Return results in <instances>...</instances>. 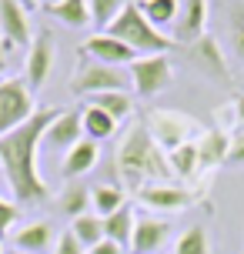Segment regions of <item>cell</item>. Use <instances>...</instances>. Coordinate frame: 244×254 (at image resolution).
Returning <instances> with one entry per match:
<instances>
[{"label": "cell", "mask_w": 244, "mask_h": 254, "mask_svg": "<svg viewBox=\"0 0 244 254\" xmlns=\"http://www.w3.org/2000/svg\"><path fill=\"white\" fill-rule=\"evenodd\" d=\"M57 117H61V107H54V104L37 107V114L30 117L27 124H20L17 130L0 137V171H3V178L10 184L17 204L47 201V184L40 181L34 157H37V147L44 140V134H47V127Z\"/></svg>", "instance_id": "obj_1"}, {"label": "cell", "mask_w": 244, "mask_h": 254, "mask_svg": "<svg viewBox=\"0 0 244 254\" xmlns=\"http://www.w3.org/2000/svg\"><path fill=\"white\" fill-rule=\"evenodd\" d=\"M117 171L137 190L144 184H167V178L174 174L167 164V154L154 144L151 130L144 124H134L124 134V140L117 144Z\"/></svg>", "instance_id": "obj_2"}, {"label": "cell", "mask_w": 244, "mask_h": 254, "mask_svg": "<svg viewBox=\"0 0 244 254\" xmlns=\"http://www.w3.org/2000/svg\"><path fill=\"white\" fill-rule=\"evenodd\" d=\"M104 34H111V37L117 40H124L134 54H167V51H174V47H181L174 37H167V34H161L157 27L147 24V17L141 13V7L134 3V0H127L124 3V10L117 13V20Z\"/></svg>", "instance_id": "obj_3"}, {"label": "cell", "mask_w": 244, "mask_h": 254, "mask_svg": "<svg viewBox=\"0 0 244 254\" xmlns=\"http://www.w3.org/2000/svg\"><path fill=\"white\" fill-rule=\"evenodd\" d=\"M37 114L34 107V90L27 87V80L13 77V80H0V137L17 130Z\"/></svg>", "instance_id": "obj_4"}, {"label": "cell", "mask_w": 244, "mask_h": 254, "mask_svg": "<svg viewBox=\"0 0 244 254\" xmlns=\"http://www.w3.org/2000/svg\"><path fill=\"white\" fill-rule=\"evenodd\" d=\"M130 84L141 97H157L161 90L171 87L174 80V70H171V61L164 54H151V57H137V61L127 67Z\"/></svg>", "instance_id": "obj_5"}, {"label": "cell", "mask_w": 244, "mask_h": 254, "mask_svg": "<svg viewBox=\"0 0 244 254\" xmlns=\"http://www.w3.org/2000/svg\"><path fill=\"white\" fill-rule=\"evenodd\" d=\"M127 84H130V74H124L121 67H107V64L87 61L77 70V77L70 80V90L94 97V94H107V90H127Z\"/></svg>", "instance_id": "obj_6"}, {"label": "cell", "mask_w": 244, "mask_h": 254, "mask_svg": "<svg viewBox=\"0 0 244 254\" xmlns=\"http://www.w3.org/2000/svg\"><path fill=\"white\" fill-rule=\"evenodd\" d=\"M151 137L161 151H178L181 144H191V134H197V124H194L191 117L178 114V111H157L151 114Z\"/></svg>", "instance_id": "obj_7"}, {"label": "cell", "mask_w": 244, "mask_h": 254, "mask_svg": "<svg viewBox=\"0 0 244 254\" xmlns=\"http://www.w3.org/2000/svg\"><path fill=\"white\" fill-rule=\"evenodd\" d=\"M54 70V34L51 30H40L37 37L30 40V54H27V87L37 90L47 84V77Z\"/></svg>", "instance_id": "obj_8"}, {"label": "cell", "mask_w": 244, "mask_h": 254, "mask_svg": "<svg viewBox=\"0 0 244 254\" xmlns=\"http://www.w3.org/2000/svg\"><path fill=\"white\" fill-rule=\"evenodd\" d=\"M80 51L87 54L90 61L107 64V67H130V64L137 61V54L130 51L124 40L111 37V34H94V37H87Z\"/></svg>", "instance_id": "obj_9"}, {"label": "cell", "mask_w": 244, "mask_h": 254, "mask_svg": "<svg viewBox=\"0 0 244 254\" xmlns=\"http://www.w3.org/2000/svg\"><path fill=\"white\" fill-rule=\"evenodd\" d=\"M77 140H84V124H80V111H61V117L47 127V134L40 140L44 151H70Z\"/></svg>", "instance_id": "obj_10"}, {"label": "cell", "mask_w": 244, "mask_h": 254, "mask_svg": "<svg viewBox=\"0 0 244 254\" xmlns=\"http://www.w3.org/2000/svg\"><path fill=\"white\" fill-rule=\"evenodd\" d=\"M0 30H3V51L10 47H27L30 44V24H27V13L17 0H0Z\"/></svg>", "instance_id": "obj_11"}, {"label": "cell", "mask_w": 244, "mask_h": 254, "mask_svg": "<svg viewBox=\"0 0 244 254\" xmlns=\"http://www.w3.org/2000/svg\"><path fill=\"white\" fill-rule=\"evenodd\" d=\"M137 201L154 207V211H181V207L194 204V194L187 188H178V184L167 181V184H144L137 190Z\"/></svg>", "instance_id": "obj_12"}, {"label": "cell", "mask_w": 244, "mask_h": 254, "mask_svg": "<svg viewBox=\"0 0 244 254\" xmlns=\"http://www.w3.org/2000/svg\"><path fill=\"white\" fill-rule=\"evenodd\" d=\"M207 24V0H181L178 27H174V40L178 44H194L204 37Z\"/></svg>", "instance_id": "obj_13"}, {"label": "cell", "mask_w": 244, "mask_h": 254, "mask_svg": "<svg viewBox=\"0 0 244 254\" xmlns=\"http://www.w3.org/2000/svg\"><path fill=\"white\" fill-rule=\"evenodd\" d=\"M167 234H171V228H167L164 221L141 217V221L134 224V234H130V254H157L164 248Z\"/></svg>", "instance_id": "obj_14"}, {"label": "cell", "mask_w": 244, "mask_h": 254, "mask_svg": "<svg viewBox=\"0 0 244 254\" xmlns=\"http://www.w3.org/2000/svg\"><path fill=\"white\" fill-rule=\"evenodd\" d=\"M51 244H57V234H54V224H47V221H34L13 234V251L24 254H44Z\"/></svg>", "instance_id": "obj_15"}, {"label": "cell", "mask_w": 244, "mask_h": 254, "mask_svg": "<svg viewBox=\"0 0 244 254\" xmlns=\"http://www.w3.org/2000/svg\"><path fill=\"white\" fill-rule=\"evenodd\" d=\"M97 157H101V151H97V144L94 140H77L70 151L64 154V164H61V178L64 181H74L80 178V174H87L90 167L97 164Z\"/></svg>", "instance_id": "obj_16"}, {"label": "cell", "mask_w": 244, "mask_h": 254, "mask_svg": "<svg viewBox=\"0 0 244 254\" xmlns=\"http://www.w3.org/2000/svg\"><path fill=\"white\" fill-rule=\"evenodd\" d=\"M228 151H231V137L224 130H201V137H197V161H201V167L224 164Z\"/></svg>", "instance_id": "obj_17"}, {"label": "cell", "mask_w": 244, "mask_h": 254, "mask_svg": "<svg viewBox=\"0 0 244 254\" xmlns=\"http://www.w3.org/2000/svg\"><path fill=\"white\" fill-rule=\"evenodd\" d=\"M191 57H194V64H197L201 70H207V74H214V77H228V64H224V54H221V47H218L214 37L204 34L201 40H194Z\"/></svg>", "instance_id": "obj_18"}, {"label": "cell", "mask_w": 244, "mask_h": 254, "mask_svg": "<svg viewBox=\"0 0 244 254\" xmlns=\"http://www.w3.org/2000/svg\"><path fill=\"white\" fill-rule=\"evenodd\" d=\"M80 124H84V137L94 140V144H97V140H107L117 130L114 117L107 114V111H101V107H90V104L80 111Z\"/></svg>", "instance_id": "obj_19"}, {"label": "cell", "mask_w": 244, "mask_h": 254, "mask_svg": "<svg viewBox=\"0 0 244 254\" xmlns=\"http://www.w3.org/2000/svg\"><path fill=\"white\" fill-rule=\"evenodd\" d=\"M44 10L51 13L54 20L67 24V27H87L90 24L87 0H54V3H47V7H44Z\"/></svg>", "instance_id": "obj_20"}, {"label": "cell", "mask_w": 244, "mask_h": 254, "mask_svg": "<svg viewBox=\"0 0 244 254\" xmlns=\"http://www.w3.org/2000/svg\"><path fill=\"white\" fill-rule=\"evenodd\" d=\"M134 211H130L127 204L121 207V211H114L111 217H104V238L107 241L121 244V248H130V234H134Z\"/></svg>", "instance_id": "obj_21"}, {"label": "cell", "mask_w": 244, "mask_h": 254, "mask_svg": "<svg viewBox=\"0 0 244 254\" xmlns=\"http://www.w3.org/2000/svg\"><path fill=\"white\" fill-rule=\"evenodd\" d=\"M70 234L80 241V248H84V251L97 248V244L104 241V217H97V214H80V217H74Z\"/></svg>", "instance_id": "obj_22"}, {"label": "cell", "mask_w": 244, "mask_h": 254, "mask_svg": "<svg viewBox=\"0 0 244 254\" xmlns=\"http://www.w3.org/2000/svg\"><path fill=\"white\" fill-rule=\"evenodd\" d=\"M137 7H141V13L147 17V24L161 30L164 24H178L181 0H141Z\"/></svg>", "instance_id": "obj_23"}, {"label": "cell", "mask_w": 244, "mask_h": 254, "mask_svg": "<svg viewBox=\"0 0 244 254\" xmlns=\"http://www.w3.org/2000/svg\"><path fill=\"white\" fill-rule=\"evenodd\" d=\"M90 107H101V111H107L114 121H124V117H130V111H134V101H130L127 90H107V94H94V97H90Z\"/></svg>", "instance_id": "obj_24"}, {"label": "cell", "mask_w": 244, "mask_h": 254, "mask_svg": "<svg viewBox=\"0 0 244 254\" xmlns=\"http://www.w3.org/2000/svg\"><path fill=\"white\" fill-rule=\"evenodd\" d=\"M167 164H171V171L178 174V178H194L197 171H201V161H197V140H191V144H181L178 151L167 154Z\"/></svg>", "instance_id": "obj_25"}, {"label": "cell", "mask_w": 244, "mask_h": 254, "mask_svg": "<svg viewBox=\"0 0 244 254\" xmlns=\"http://www.w3.org/2000/svg\"><path fill=\"white\" fill-rule=\"evenodd\" d=\"M90 204H94V211H97V217H111L114 211H121L124 207V190L121 188H111V184H97V188L90 190Z\"/></svg>", "instance_id": "obj_26"}, {"label": "cell", "mask_w": 244, "mask_h": 254, "mask_svg": "<svg viewBox=\"0 0 244 254\" xmlns=\"http://www.w3.org/2000/svg\"><path fill=\"white\" fill-rule=\"evenodd\" d=\"M124 3H127V0H87V7H90V24L107 30V27L117 20V13L124 10Z\"/></svg>", "instance_id": "obj_27"}, {"label": "cell", "mask_w": 244, "mask_h": 254, "mask_svg": "<svg viewBox=\"0 0 244 254\" xmlns=\"http://www.w3.org/2000/svg\"><path fill=\"white\" fill-rule=\"evenodd\" d=\"M61 211L70 217H80L87 214V204H90V190L80 188V184H70V188H64V194H61Z\"/></svg>", "instance_id": "obj_28"}, {"label": "cell", "mask_w": 244, "mask_h": 254, "mask_svg": "<svg viewBox=\"0 0 244 254\" xmlns=\"http://www.w3.org/2000/svg\"><path fill=\"white\" fill-rule=\"evenodd\" d=\"M174 254H211V244H207V231L201 224H194L181 234V241L174 244Z\"/></svg>", "instance_id": "obj_29"}, {"label": "cell", "mask_w": 244, "mask_h": 254, "mask_svg": "<svg viewBox=\"0 0 244 254\" xmlns=\"http://www.w3.org/2000/svg\"><path fill=\"white\" fill-rule=\"evenodd\" d=\"M228 27H231V47L234 57L244 64V3H234L228 13Z\"/></svg>", "instance_id": "obj_30"}, {"label": "cell", "mask_w": 244, "mask_h": 254, "mask_svg": "<svg viewBox=\"0 0 244 254\" xmlns=\"http://www.w3.org/2000/svg\"><path fill=\"white\" fill-rule=\"evenodd\" d=\"M17 217H20V207L13 201H3V197H0V238L17 224Z\"/></svg>", "instance_id": "obj_31"}, {"label": "cell", "mask_w": 244, "mask_h": 254, "mask_svg": "<svg viewBox=\"0 0 244 254\" xmlns=\"http://www.w3.org/2000/svg\"><path fill=\"white\" fill-rule=\"evenodd\" d=\"M54 254H84V248H80V241L70 234V228L64 231V234H57V244H54Z\"/></svg>", "instance_id": "obj_32"}, {"label": "cell", "mask_w": 244, "mask_h": 254, "mask_svg": "<svg viewBox=\"0 0 244 254\" xmlns=\"http://www.w3.org/2000/svg\"><path fill=\"white\" fill-rule=\"evenodd\" d=\"M228 164H244V130L231 137V151H228Z\"/></svg>", "instance_id": "obj_33"}, {"label": "cell", "mask_w": 244, "mask_h": 254, "mask_svg": "<svg viewBox=\"0 0 244 254\" xmlns=\"http://www.w3.org/2000/svg\"><path fill=\"white\" fill-rule=\"evenodd\" d=\"M87 254H124V248H121V244H114V241H107V238H104V241L97 244V248H90Z\"/></svg>", "instance_id": "obj_34"}, {"label": "cell", "mask_w": 244, "mask_h": 254, "mask_svg": "<svg viewBox=\"0 0 244 254\" xmlns=\"http://www.w3.org/2000/svg\"><path fill=\"white\" fill-rule=\"evenodd\" d=\"M231 107H234V117H238V127L244 130V94H234Z\"/></svg>", "instance_id": "obj_35"}, {"label": "cell", "mask_w": 244, "mask_h": 254, "mask_svg": "<svg viewBox=\"0 0 244 254\" xmlns=\"http://www.w3.org/2000/svg\"><path fill=\"white\" fill-rule=\"evenodd\" d=\"M17 3H20L24 10H34V7H40V0H17Z\"/></svg>", "instance_id": "obj_36"}, {"label": "cell", "mask_w": 244, "mask_h": 254, "mask_svg": "<svg viewBox=\"0 0 244 254\" xmlns=\"http://www.w3.org/2000/svg\"><path fill=\"white\" fill-rule=\"evenodd\" d=\"M7 70V54H3V44H0V74Z\"/></svg>", "instance_id": "obj_37"}, {"label": "cell", "mask_w": 244, "mask_h": 254, "mask_svg": "<svg viewBox=\"0 0 244 254\" xmlns=\"http://www.w3.org/2000/svg\"><path fill=\"white\" fill-rule=\"evenodd\" d=\"M7 254H24V251H7Z\"/></svg>", "instance_id": "obj_38"}, {"label": "cell", "mask_w": 244, "mask_h": 254, "mask_svg": "<svg viewBox=\"0 0 244 254\" xmlns=\"http://www.w3.org/2000/svg\"><path fill=\"white\" fill-rule=\"evenodd\" d=\"M0 254H3V248H0Z\"/></svg>", "instance_id": "obj_39"}]
</instances>
